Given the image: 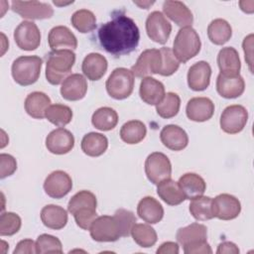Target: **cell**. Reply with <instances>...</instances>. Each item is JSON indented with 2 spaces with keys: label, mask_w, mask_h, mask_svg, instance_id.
Returning a JSON list of instances; mask_svg holds the SVG:
<instances>
[{
  "label": "cell",
  "mask_w": 254,
  "mask_h": 254,
  "mask_svg": "<svg viewBox=\"0 0 254 254\" xmlns=\"http://www.w3.org/2000/svg\"><path fill=\"white\" fill-rule=\"evenodd\" d=\"M186 113L191 121L204 122L212 117L214 104L208 97H193L188 101Z\"/></svg>",
  "instance_id": "2e32d148"
},
{
  "label": "cell",
  "mask_w": 254,
  "mask_h": 254,
  "mask_svg": "<svg viewBox=\"0 0 254 254\" xmlns=\"http://www.w3.org/2000/svg\"><path fill=\"white\" fill-rule=\"evenodd\" d=\"M41 219L45 226L59 230L67 223V213L64 208L55 204H48L41 210Z\"/></svg>",
  "instance_id": "f546056e"
},
{
  "label": "cell",
  "mask_w": 254,
  "mask_h": 254,
  "mask_svg": "<svg viewBox=\"0 0 254 254\" xmlns=\"http://www.w3.org/2000/svg\"><path fill=\"white\" fill-rule=\"evenodd\" d=\"M0 178L4 179L14 174L17 170V162L15 158L9 154H1L0 155Z\"/></svg>",
  "instance_id": "7dc6e473"
},
{
  "label": "cell",
  "mask_w": 254,
  "mask_h": 254,
  "mask_svg": "<svg viewBox=\"0 0 254 254\" xmlns=\"http://www.w3.org/2000/svg\"><path fill=\"white\" fill-rule=\"evenodd\" d=\"M91 123L100 131H109L117 125L118 114L111 107H100L92 114Z\"/></svg>",
  "instance_id": "e575fe53"
},
{
  "label": "cell",
  "mask_w": 254,
  "mask_h": 254,
  "mask_svg": "<svg viewBox=\"0 0 254 254\" xmlns=\"http://www.w3.org/2000/svg\"><path fill=\"white\" fill-rule=\"evenodd\" d=\"M14 254H34V253H37V250H36V243L32 240V239H24V240H21L14 252Z\"/></svg>",
  "instance_id": "681fc988"
},
{
  "label": "cell",
  "mask_w": 254,
  "mask_h": 254,
  "mask_svg": "<svg viewBox=\"0 0 254 254\" xmlns=\"http://www.w3.org/2000/svg\"><path fill=\"white\" fill-rule=\"evenodd\" d=\"M145 173L151 183L158 185L162 181L171 178L172 164L165 154L154 152L145 161Z\"/></svg>",
  "instance_id": "8992f818"
},
{
  "label": "cell",
  "mask_w": 254,
  "mask_h": 254,
  "mask_svg": "<svg viewBox=\"0 0 254 254\" xmlns=\"http://www.w3.org/2000/svg\"><path fill=\"white\" fill-rule=\"evenodd\" d=\"M90 236L97 242H113L121 237L119 225L114 216L101 215L94 219L90 228Z\"/></svg>",
  "instance_id": "52a82bcc"
},
{
  "label": "cell",
  "mask_w": 254,
  "mask_h": 254,
  "mask_svg": "<svg viewBox=\"0 0 254 254\" xmlns=\"http://www.w3.org/2000/svg\"><path fill=\"white\" fill-rule=\"evenodd\" d=\"M252 40H253V35L250 34L249 36H247L243 43H242V47H243V51L245 54V60L249 65L250 70L252 71Z\"/></svg>",
  "instance_id": "f907efd6"
},
{
  "label": "cell",
  "mask_w": 254,
  "mask_h": 254,
  "mask_svg": "<svg viewBox=\"0 0 254 254\" xmlns=\"http://www.w3.org/2000/svg\"><path fill=\"white\" fill-rule=\"evenodd\" d=\"M22 225L21 217L14 212H3L0 217V235L11 236L17 233Z\"/></svg>",
  "instance_id": "b9f144b4"
},
{
  "label": "cell",
  "mask_w": 254,
  "mask_h": 254,
  "mask_svg": "<svg viewBox=\"0 0 254 254\" xmlns=\"http://www.w3.org/2000/svg\"><path fill=\"white\" fill-rule=\"evenodd\" d=\"M137 214L145 222L155 224L162 220L164 216V208L153 196H145L137 205Z\"/></svg>",
  "instance_id": "d4e9b609"
},
{
  "label": "cell",
  "mask_w": 254,
  "mask_h": 254,
  "mask_svg": "<svg viewBox=\"0 0 254 254\" xmlns=\"http://www.w3.org/2000/svg\"><path fill=\"white\" fill-rule=\"evenodd\" d=\"M12 10L22 18L31 20L49 19L54 14L50 4L39 1H12Z\"/></svg>",
  "instance_id": "4fadbf2b"
},
{
  "label": "cell",
  "mask_w": 254,
  "mask_h": 254,
  "mask_svg": "<svg viewBox=\"0 0 254 254\" xmlns=\"http://www.w3.org/2000/svg\"><path fill=\"white\" fill-rule=\"evenodd\" d=\"M217 64L220 73L224 75H237L241 68L238 52L232 47L222 48L217 55Z\"/></svg>",
  "instance_id": "484cf974"
},
{
  "label": "cell",
  "mask_w": 254,
  "mask_h": 254,
  "mask_svg": "<svg viewBox=\"0 0 254 254\" xmlns=\"http://www.w3.org/2000/svg\"><path fill=\"white\" fill-rule=\"evenodd\" d=\"M107 67V60L98 53L88 54L81 64L83 74L90 80H99L105 74Z\"/></svg>",
  "instance_id": "cb8c5ba5"
},
{
  "label": "cell",
  "mask_w": 254,
  "mask_h": 254,
  "mask_svg": "<svg viewBox=\"0 0 254 254\" xmlns=\"http://www.w3.org/2000/svg\"><path fill=\"white\" fill-rule=\"evenodd\" d=\"M71 189V178L67 173L61 170L51 173L44 182V190L46 193L53 198H62L65 196Z\"/></svg>",
  "instance_id": "5bb4252c"
},
{
  "label": "cell",
  "mask_w": 254,
  "mask_h": 254,
  "mask_svg": "<svg viewBox=\"0 0 254 254\" xmlns=\"http://www.w3.org/2000/svg\"><path fill=\"white\" fill-rule=\"evenodd\" d=\"M178 183L186 196V199H192L200 196L206 190L204 180L194 173H187L183 175Z\"/></svg>",
  "instance_id": "83f0119b"
},
{
  "label": "cell",
  "mask_w": 254,
  "mask_h": 254,
  "mask_svg": "<svg viewBox=\"0 0 254 254\" xmlns=\"http://www.w3.org/2000/svg\"><path fill=\"white\" fill-rule=\"evenodd\" d=\"M146 134V125L140 120H130L124 123L120 129L121 140L130 145L140 143Z\"/></svg>",
  "instance_id": "836d02e7"
},
{
  "label": "cell",
  "mask_w": 254,
  "mask_h": 254,
  "mask_svg": "<svg viewBox=\"0 0 254 254\" xmlns=\"http://www.w3.org/2000/svg\"><path fill=\"white\" fill-rule=\"evenodd\" d=\"M113 216L119 225L121 237L129 236L131 234V230L133 226L136 223V217L134 213L130 210L119 208L115 211Z\"/></svg>",
  "instance_id": "ee69618b"
},
{
  "label": "cell",
  "mask_w": 254,
  "mask_h": 254,
  "mask_svg": "<svg viewBox=\"0 0 254 254\" xmlns=\"http://www.w3.org/2000/svg\"><path fill=\"white\" fill-rule=\"evenodd\" d=\"M134 3L137 4V5L140 6V7H143L144 9H148L150 5L154 4V1H152V2H149V1H148V2H137V1H134Z\"/></svg>",
  "instance_id": "11a10c76"
},
{
  "label": "cell",
  "mask_w": 254,
  "mask_h": 254,
  "mask_svg": "<svg viewBox=\"0 0 254 254\" xmlns=\"http://www.w3.org/2000/svg\"><path fill=\"white\" fill-rule=\"evenodd\" d=\"M245 89V82L240 74L224 75L219 73L216 79V90L224 98L231 99L239 97Z\"/></svg>",
  "instance_id": "ac0fdd59"
},
{
  "label": "cell",
  "mask_w": 254,
  "mask_h": 254,
  "mask_svg": "<svg viewBox=\"0 0 254 254\" xmlns=\"http://www.w3.org/2000/svg\"><path fill=\"white\" fill-rule=\"evenodd\" d=\"M177 240L183 246H190L202 241H206L207 228L200 223H191L186 227H182L177 231Z\"/></svg>",
  "instance_id": "4316f807"
},
{
  "label": "cell",
  "mask_w": 254,
  "mask_h": 254,
  "mask_svg": "<svg viewBox=\"0 0 254 254\" xmlns=\"http://www.w3.org/2000/svg\"><path fill=\"white\" fill-rule=\"evenodd\" d=\"M16 45L24 51H34L41 44V32L31 21H23L14 31Z\"/></svg>",
  "instance_id": "8fae6325"
},
{
  "label": "cell",
  "mask_w": 254,
  "mask_h": 254,
  "mask_svg": "<svg viewBox=\"0 0 254 254\" xmlns=\"http://www.w3.org/2000/svg\"><path fill=\"white\" fill-rule=\"evenodd\" d=\"M217 254H238L239 253V249L236 246V244H234L233 242L230 241H224L221 242L216 250Z\"/></svg>",
  "instance_id": "816d5d0a"
},
{
  "label": "cell",
  "mask_w": 254,
  "mask_h": 254,
  "mask_svg": "<svg viewBox=\"0 0 254 254\" xmlns=\"http://www.w3.org/2000/svg\"><path fill=\"white\" fill-rule=\"evenodd\" d=\"M181 98L175 92H168L164 98L156 105V111L162 118L169 119L176 116L180 111Z\"/></svg>",
  "instance_id": "74e56055"
},
{
  "label": "cell",
  "mask_w": 254,
  "mask_h": 254,
  "mask_svg": "<svg viewBox=\"0 0 254 254\" xmlns=\"http://www.w3.org/2000/svg\"><path fill=\"white\" fill-rule=\"evenodd\" d=\"M248 120L246 108L239 104L227 106L220 116V128L227 134H237L241 132Z\"/></svg>",
  "instance_id": "ba28073f"
},
{
  "label": "cell",
  "mask_w": 254,
  "mask_h": 254,
  "mask_svg": "<svg viewBox=\"0 0 254 254\" xmlns=\"http://www.w3.org/2000/svg\"><path fill=\"white\" fill-rule=\"evenodd\" d=\"M160 52L162 55V65L159 74L164 76H170L178 70L180 66V62L174 56L173 51L170 48H161Z\"/></svg>",
  "instance_id": "f6af8a7d"
},
{
  "label": "cell",
  "mask_w": 254,
  "mask_h": 254,
  "mask_svg": "<svg viewBox=\"0 0 254 254\" xmlns=\"http://www.w3.org/2000/svg\"><path fill=\"white\" fill-rule=\"evenodd\" d=\"M160 139L165 147L173 151H181L189 144L187 132L182 127L174 124L166 125L161 130Z\"/></svg>",
  "instance_id": "ffe728a7"
},
{
  "label": "cell",
  "mask_w": 254,
  "mask_h": 254,
  "mask_svg": "<svg viewBox=\"0 0 254 254\" xmlns=\"http://www.w3.org/2000/svg\"><path fill=\"white\" fill-rule=\"evenodd\" d=\"M49 46L53 51L74 50L77 48V40L74 34L65 26L54 27L48 36Z\"/></svg>",
  "instance_id": "44dd1931"
},
{
  "label": "cell",
  "mask_w": 254,
  "mask_h": 254,
  "mask_svg": "<svg viewBox=\"0 0 254 254\" xmlns=\"http://www.w3.org/2000/svg\"><path fill=\"white\" fill-rule=\"evenodd\" d=\"M71 25L80 33H89L96 27V18L94 14L87 9L75 11L70 18Z\"/></svg>",
  "instance_id": "ab89813d"
},
{
  "label": "cell",
  "mask_w": 254,
  "mask_h": 254,
  "mask_svg": "<svg viewBox=\"0 0 254 254\" xmlns=\"http://www.w3.org/2000/svg\"><path fill=\"white\" fill-rule=\"evenodd\" d=\"M207 36L212 44L222 46L227 43L232 36L231 26L224 19H214L207 27Z\"/></svg>",
  "instance_id": "d6a6232c"
},
{
  "label": "cell",
  "mask_w": 254,
  "mask_h": 254,
  "mask_svg": "<svg viewBox=\"0 0 254 254\" xmlns=\"http://www.w3.org/2000/svg\"><path fill=\"white\" fill-rule=\"evenodd\" d=\"M252 1H240L239 5L241 7V10L246 12V13H252L253 11H251L250 9H248V5L251 3Z\"/></svg>",
  "instance_id": "db71d44e"
},
{
  "label": "cell",
  "mask_w": 254,
  "mask_h": 254,
  "mask_svg": "<svg viewBox=\"0 0 254 254\" xmlns=\"http://www.w3.org/2000/svg\"><path fill=\"white\" fill-rule=\"evenodd\" d=\"M157 186L158 195L169 205H178L186 199V196L181 190L179 183L175 182L171 178L162 181Z\"/></svg>",
  "instance_id": "4dcf8cb0"
},
{
  "label": "cell",
  "mask_w": 254,
  "mask_h": 254,
  "mask_svg": "<svg viewBox=\"0 0 254 254\" xmlns=\"http://www.w3.org/2000/svg\"><path fill=\"white\" fill-rule=\"evenodd\" d=\"M158 254H178L179 253V245L176 242L168 241L163 243L158 249H157Z\"/></svg>",
  "instance_id": "f5cc1de1"
},
{
  "label": "cell",
  "mask_w": 254,
  "mask_h": 254,
  "mask_svg": "<svg viewBox=\"0 0 254 254\" xmlns=\"http://www.w3.org/2000/svg\"><path fill=\"white\" fill-rule=\"evenodd\" d=\"M211 67L207 62L200 61L193 64L188 71V85L194 91L206 89L210 83Z\"/></svg>",
  "instance_id": "e0dca14e"
},
{
  "label": "cell",
  "mask_w": 254,
  "mask_h": 254,
  "mask_svg": "<svg viewBox=\"0 0 254 254\" xmlns=\"http://www.w3.org/2000/svg\"><path fill=\"white\" fill-rule=\"evenodd\" d=\"M212 198L209 196H197L192 198L190 203V212L192 217L196 220L204 221L213 218L212 206H211Z\"/></svg>",
  "instance_id": "8d00e7d4"
},
{
  "label": "cell",
  "mask_w": 254,
  "mask_h": 254,
  "mask_svg": "<svg viewBox=\"0 0 254 254\" xmlns=\"http://www.w3.org/2000/svg\"><path fill=\"white\" fill-rule=\"evenodd\" d=\"M108 147L106 136L101 133L90 132L83 136L81 140V150L89 157L101 156Z\"/></svg>",
  "instance_id": "1f68e13d"
},
{
  "label": "cell",
  "mask_w": 254,
  "mask_h": 254,
  "mask_svg": "<svg viewBox=\"0 0 254 254\" xmlns=\"http://www.w3.org/2000/svg\"><path fill=\"white\" fill-rule=\"evenodd\" d=\"M105 87L112 98L117 100L125 99L133 92L134 74L125 67H117L108 76Z\"/></svg>",
  "instance_id": "5b68a950"
},
{
  "label": "cell",
  "mask_w": 254,
  "mask_h": 254,
  "mask_svg": "<svg viewBox=\"0 0 254 254\" xmlns=\"http://www.w3.org/2000/svg\"><path fill=\"white\" fill-rule=\"evenodd\" d=\"M139 94L141 99L149 105H157L165 96V86L152 76L143 77L140 83Z\"/></svg>",
  "instance_id": "603a6c76"
},
{
  "label": "cell",
  "mask_w": 254,
  "mask_h": 254,
  "mask_svg": "<svg viewBox=\"0 0 254 254\" xmlns=\"http://www.w3.org/2000/svg\"><path fill=\"white\" fill-rule=\"evenodd\" d=\"M97 36L100 46L116 57L130 54L140 41V31L134 20L120 13L102 24Z\"/></svg>",
  "instance_id": "6da1fadb"
},
{
  "label": "cell",
  "mask_w": 254,
  "mask_h": 254,
  "mask_svg": "<svg viewBox=\"0 0 254 254\" xmlns=\"http://www.w3.org/2000/svg\"><path fill=\"white\" fill-rule=\"evenodd\" d=\"M146 32L152 41L164 45L171 35L172 25L163 13L160 11H153L147 17Z\"/></svg>",
  "instance_id": "30bf717a"
},
{
  "label": "cell",
  "mask_w": 254,
  "mask_h": 254,
  "mask_svg": "<svg viewBox=\"0 0 254 254\" xmlns=\"http://www.w3.org/2000/svg\"><path fill=\"white\" fill-rule=\"evenodd\" d=\"M186 254H211L212 250L207 241H202L190 246L183 247Z\"/></svg>",
  "instance_id": "c3c4849f"
},
{
  "label": "cell",
  "mask_w": 254,
  "mask_h": 254,
  "mask_svg": "<svg viewBox=\"0 0 254 254\" xmlns=\"http://www.w3.org/2000/svg\"><path fill=\"white\" fill-rule=\"evenodd\" d=\"M213 216L221 220L236 218L241 211V203L234 195L220 193L212 198L211 202Z\"/></svg>",
  "instance_id": "7c38bea8"
},
{
  "label": "cell",
  "mask_w": 254,
  "mask_h": 254,
  "mask_svg": "<svg viewBox=\"0 0 254 254\" xmlns=\"http://www.w3.org/2000/svg\"><path fill=\"white\" fill-rule=\"evenodd\" d=\"M162 65V55L160 50L148 49L141 53L135 64L131 67L136 77H146L150 74H159Z\"/></svg>",
  "instance_id": "9c48e42d"
},
{
  "label": "cell",
  "mask_w": 254,
  "mask_h": 254,
  "mask_svg": "<svg viewBox=\"0 0 254 254\" xmlns=\"http://www.w3.org/2000/svg\"><path fill=\"white\" fill-rule=\"evenodd\" d=\"M72 215L74 217L76 225L84 230H88L94 219L97 217L96 208L94 207L79 208Z\"/></svg>",
  "instance_id": "bcb514c9"
},
{
  "label": "cell",
  "mask_w": 254,
  "mask_h": 254,
  "mask_svg": "<svg viewBox=\"0 0 254 254\" xmlns=\"http://www.w3.org/2000/svg\"><path fill=\"white\" fill-rule=\"evenodd\" d=\"M163 11L168 18L182 28L190 27L193 22L191 11L181 1H165L163 3Z\"/></svg>",
  "instance_id": "7402d4cb"
},
{
  "label": "cell",
  "mask_w": 254,
  "mask_h": 254,
  "mask_svg": "<svg viewBox=\"0 0 254 254\" xmlns=\"http://www.w3.org/2000/svg\"><path fill=\"white\" fill-rule=\"evenodd\" d=\"M43 60L38 56H21L12 64V76L22 86L31 85L38 80Z\"/></svg>",
  "instance_id": "277c9868"
},
{
  "label": "cell",
  "mask_w": 254,
  "mask_h": 254,
  "mask_svg": "<svg viewBox=\"0 0 254 254\" xmlns=\"http://www.w3.org/2000/svg\"><path fill=\"white\" fill-rule=\"evenodd\" d=\"M87 91V82L85 77L79 73L68 75L61 86L62 96L68 101L82 99Z\"/></svg>",
  "instance_id": "d6986e66"
},
{
  "label": "cell",
  "mask_w": 254,
  "mask_h": 254,
  "mask_svg": "<svg viewBox=\"0 0 254 254\" xmlns=\"http://www.w3.org/2000/svg\"><path fill=\"white\" fill-rule=\"evenodd\" d=\"M131 235L133 240L143 248L154 246L158 239L155 229L151 225L144 223H135L131 230Z\"/></svg>",
  "instance_id": "d590c367"
},
{
  "label": "cell",
  "mask_w": 254,
  "mask_h": 254,
  "mask_svg": "<svg viewBox=\"0 0 254 254\" xmlns=\"http://www.w3.org/2000/svg\"><path fill=\"white\" fill-rule=\"evenodd\" d=\"M74 146V137L68 130L58 128L53 130L46 138L48 151L56 155H64L71 151Z\"/></svg>",
  "instance_id": "9a60e30c"
},
{
  "label": "cell",
  "mask_w": 254,
  "mask_h": 254,
  "mask_svg": "<svg viewBox=\"0 0 254 254\" xmlns=\"http://www.w3.org/2000/svg\"><path fill=\"white\" fill-rule=\"evenodd\" d=\"M201 42L196 31L191 27L181 28L174 40L173 54L180 63H187L200 51Z\"/></svg>",
  "instance_id": "3957f363"
},
{
  "label": "cell",
  "mask_w": 254,
  "mask_h": 254,
  "mask_svg": "<svg viewBox=\"0 0 254 254\" xmlns=\"http://www.w3.org/2000/svg\"><path fill=\"white\" fill-rule=\"evenodd\" d=\"M97 200L94 193L89 190H80L76 192L68 201L67 210L73 214L77 209L82 207H94L96 208Z\"/></svg>",
  "instance_id": "60d3db41"
},
{
  "label": "cell",
  "mask_w": 254,
  "mask_h": 254,
  "mask_svg": "<svg viewBox=\"0 0 254 254\" xmlns=\"http://www.w3.org/2000/svg\"><path fill=\"white\" fill-rule=\"evenodd\" d=\"M46 118L58 127L67 125L72 119V110L64 104H52L46 111Z\"/></svg>",
  "instance_id": "f35d334b"
},
{
  "label": "cell",
  "mask_w": 254,
  "mask_h": 254,
  "mask_svg": "<svg viewBox=\"0 0 254 254\" xmlns=\"http://www.w3.org/2000/svg\"><path fill=\"white\" fill-rule=\"evenodd\" d=\"M37 253H63V245L58 237L50 234H42L36 241Z\"/></svg>",
  "instance_id": "7bdbcfd3"
},
{
  "label": "cell",
  "mask_w": 254,
  "mask_h": 254,
  "mask_svg": "<svg viewBox=\"0 0 254 254\" xmlns=\"http://www.w3.org/2000/svg\"><path fill=\"white\" fill-rule=\"evenodd\" d=\"M75 63V54L71 50L52 51L46 64V78L53 84L63 83L68 76Z\"/></svg>",
  "instance_id": "7a4b0ae2"
},
{
  "label": "cell",
  "mask_w": 254,
  "mask_h": 254,
  "mask_svg": "<svg viewBox=\"0 0 254 254\" xmlns=\"http://www.w3.org/2000/svg\"><path fill=\"white\" fill-rule=\"evenodd\" d=\"M25 110L33 118L43 119L46 117V111L51 106L50 97L41 91L30 93L25 99Z\"/></svg>",
  "instance_id": "f1b7e54d"
}]
</instances>
